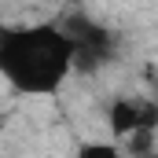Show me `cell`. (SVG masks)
<instances>
[{
	"mask_svg": "<svg viewBox=\"0 0 158 158\" xmlns=\"http://www.w3.org/2000/svg\"><path fill=\"white\" fill-rule=\"evenodd\" d=\"M74 158H125V151L110 140H88L74 151Z\"/></svg>",
	"mask_w": 158,
	"mask_h": 158,
	"instance_id": "obj_3",
	"label": "cell"
},
{
	"mask_svg": "<svg viewBox=\"0 0 158 158\" xmlns=\"http://www.w3.org/2000/svg\"><path fill=\"white\" fill-rule=\"evenodd\" d=\"M158 107L147 99H114L110 107V132L114 136H132L140 129H155Z\"/></svg>",
	"mask_w": 158,
	"mask_h": 158,
	"instance_id": "obj_2",
	"label": "cell"
},
{
	"mask_svg": "<svg viewBox=\"0 0 158 158\" xmlns=\"http://www.w3.org/2000/svg\"><path fill=\"white\" fill-rule=\"evenodd\" d=\"M77 66V44L59 22H19L0 30V74L22 96H55Z\"/></svg>",
	"mask_w": 158,
	"mask_h": 158,
	"instance_id": "obj_1",
	"label": "cell"
}]
</instances>
